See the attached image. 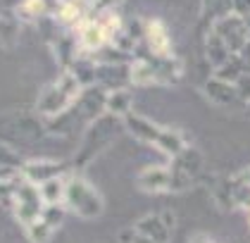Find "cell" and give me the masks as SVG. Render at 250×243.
<instances>
[{
    "instance_id": "1",
    "label": "cell",
    "mask_w": 250,
    "mask_h": 243,
    "mask_svg": "<svg viewBox=\"0 0 250 243\" xmlns=\"http://www.w3.org/2000/svg\"><path fill=\"white\" fill-rule=\"evenodd\" d=\"M122 122H124L126 131H129V133H134L138 141L155 146L157 150H162L165 155H169L172 160L188 148V143H186V138H184V133H181V131L167 129V127H157L155 122L146 119V117H141V114L129 112Z\"/></svg>"
},
{
    "instance_id": "6",
    "label": "cell",
    "mask_w": 250,
    "mask_h": 243,
    "mask_svg": "<svg viewBox=\"0 0 250 243\" xmlns=\"http://www.w3.org/2000/svg\"><path fill=\"white\" fill-rule=\"evenodd\" d=\"M115 124H117V117H112V114H100V117L93 119V124L83 133L81 148L77 150L74 169L86 167L100 150H105L112 143V138H115Z\"/></svg>"
},
{
    "instance_id": "22",
    "label": "cell",
    "mask_w": 250,
    "mask_h": 243,
    "mask_svg": "<svg viewBox=\"0 0 250 243\" xmlns=\"http://www.w3.org/2000/svg\"><path fill=\"white\" fill-rule=\"evenodd\" d=\"M45 12H48L45 0H21L20 5L15 7V15H17L21 22H39Z\"/></svg>"
},
{
    "instance_id": "29",
    "label": "cell",
    "mask_w": 250,
    "mask_h": 243,
    "mask_svg": "<svg viewBox=\"0 0 250 243\" xmlns=\"http://www.w3.org/2000/svg\"><path fill=\"white\" fill-rule=\"evenodd\" d=\"M188 243H214V241H212L210 236H205V234H195Z\"/></svg>"
},
{
    "instance_id": "4",
    "label": "cell",
    "mask_w": 250,
    "mask_h": 243,
    "mask_svg": "<svg viewBox=\"0 0 250 243\" xmlns=\"http://www.w3.org/2000/svg\"><path fill=\"white\" fill-rule=\"evenodd\" d=\"M62 205L69 212H74L83 220H93L100 217L105 210V200L98 193V188L93 184H88L83 177L79 174H69L67 177V186H64V200Z\"/></svg>"
},
{
    "instance_id": "7",
    "label": "cell",
    "mask_w": 250,
    "mask_h": 243,
    "mask_svg": "<svg viewBox=\"0 0 250 243\" xmlns=\"http://www.w3.org/2000/svg\"><path fill=\"white\" fill-rule=\"evenodd\" d=\"M212 34H217V36L222 38L233 55H241L243 48L250 43V34H248L246 19L238 17V15H233V12H229L227 17L217 19V22L212 24Z\"/></svg>"
},
{
    "instance_id": "33",
    "label": "cell",
    "mask_w": 250,
    "mask_h": 243,
    "mask_svg": "<svg viewBox=\"0 0 250 243\" xmlns=\"http://www.w3.org/2000/svg\"><path fill=\"white\" fill-rule=\"evenodd\" d=\"M62 2H72V0H60V5H62Z\"/></svg>"
},
{
    "instance_id": "12",
    "label": "cell",
    "mask_w": 250,
    "mask_h": 243,
    "mask_svg": "<svg viewBox=\"0 0 250 243\" xmlns=\"http://www.w3.org/2000/svg\"><path fill=\"white\" fill-rule=\"evenodd\" d=\"M77 41H79V48L86 50V53H100V50L110 43V38H107V34L103 31V26L98 24L96 17H88L81 26H79Z\"/></svg>"
},
{
    "instance_id": "17",
    "label": "cell",
    "mask_w": 250,
    "mask_h": 243,
    "mask_svg": "<svg viewBox=\"0 0 250 243\" xmlns=\"http://www.w3.org/2000/svg\"><path fill=\"white\" fill-rule=\"evenodd\" d=\"M21 34V19L15 12H0V48H15Z\"/></svg>"
},
{
    "instance_id": "28",
    "label": "cell",
    "mask_w": 250,
    "mask_h": 243,
    "mask_svg": "<svg viewBox=\"0 0 250 243\" xmlns=\"http://www.w3.org/2000/svg\"><path fill=\"white\" fill-rule=\"evenodd\" d=\"M15 177V169L7 167V165H0V181H5V179H12Z\"/></svg>"
},
{
    "instance_id": "5",
    "label": "cell",
    "mask_w": 250,
    "mask_h": 243,
    "mask_svg": "<svg viewBox=\"0 0 250 243\" xmlns=\"http://www.w3.org/2000/svg\"><path fill=\"white\" fill-rule=\"evenodd\" d=\"M198 179L179 172L176 167H148L136 179V186L146 193H184L195 186Z\"/></svg>"
},
{
    "instance_id": "23",
    "label": "cell",
    "mask_w": 250,
    "mask_h": 243,
    "mask_svg": "<svg viewBox=\"0 0 250 243\" xmlns=\"http://www.w3.org/2000/svg\"><path fill=\"white\" fill-rule=\"evenodd\" d=\"M20 186H21V181L17 177L0 181V207H10V210L15 207V198H17Z\"/></svg>"
},
{
    "instance_id": "19",
    "label": "cell",
    "mask_w": 250,
    "mask_h": 243,
    "mask_svg": "<svg viewBox=\"0 0 250 243\" xmlns=\"http://www.w3.org/2000/svg\"><path fill=\"white\" fill-rule=\"evenodd\" d=\"M172 167H176L179 172L188 174V177H193V179H198V174H200V169H203V155H200L195 148L188 146L181 155H176V157H174Z\"/></svg>"
},
{
    "instance_id": "9",
    "label": "cell",
    "mask_w": 250,
    "mask_h": 243,
    "mask_svg": "<svg viewBox=\"0 0 250 243\" xmlns=\"http://www.w3.org/2000/svg\"><path fill=\"white\" fill-rule=\"evenodd\" d=\"M176 226V217H174L172 210H162V212H150L146 217H141L136 222V231L148 236L155 243H169L172 239V231Z\"/></svg>"
},
{
    "instance_id": "20",
    "label": "cell",
    "mask_w": 250,
    "mask_h": 243,
    "mask_svg": "<svg viewBox=\"0 0 250 243\" xmlns=\"http://www.w3.org/2000/svg\"><path fill=\"white\" fill-rule=\"evenodd\" d=\"M69 72L79 79V84L83 86V88H88V86H93L98 79V62L96 60H88V57H81L79 55L74 60V65L69 67Z\"/></svg>"
},
{
    "instance_id": "2",
    "label": "cell",
    "mask_w": 250,
    "mask_h": 243,
    "mask_svg": "<svg viewBox=\"0 0 250 243\" xmlns=\"http://www.w3.org/2000/svg\"><path fill=\"white\" fill-rule=\"evenodd\" d=\"M81 91H83V86L79 84V79L69 69H64L45 91H41L39 100H36V112L41 117L55 119L77 103L81 98Z\"/></svg>"
},
{
    "instance_id": "15",
    "label": "cell",
    "mask_w": 250,
    "mask_h": 243,
    "mask_svg": "<svg viewBox=\"0 0 250 243\" xmlns=\"http://www.w3.org/2000/svg\"><path fill=\"white\" fill-rule=\"evenodd\" d=\"M50 48H53V55L60 62V67L69 69L74 65V60L79 57V41L74 36H58L50 41Z\"/></svg>"
},
{
    "instance_id": "3",
    "label": "cell",
    "mask_w": 250,
    "mask_h": 243,
    "mask_svg": "<svg viewBox=\"0 0 250 243\" xmlns=\"http://www.w3.org/2000/svg\"><path fill=\"white\" fill-rule=\"evenodd\" d=\"M184 74V62L179 57H141L129 65V81L136 86L176 84Z\"/></svg>"
},
{
    "instance_id": "30",
    "label": "cell",
    "mask_w": 250,
    "mask_h": 243,
    "mask_svg": "<svg viewBox=\"0 0 250 243\" xmlns=\"http://www.w3.org/2000/svg\"><path fill=\"white\" fill-rule=\"evenodd\" d=\"M131 243H155V241H150L148 236H143V234H138V231H136V236H134V241Z\"/></svg>"
},
{
    "instance_id": "31",
    "label": "cell",
    "mask_w": 250,
    "mask_h": 243,
    "mask_svg": "<svg viewBox=\"0 0 250 243\" xmlns=\"http://www.w3.org/2000/svg\"><path fill=\"white\" fill-rule=\"evenodd\" d=\"M238 179H241V181H246V184H250V169H246V172H243Z\"/></svg>"
},
{
    "instance_id": "10",
    "label": "cell",
    "mask_w": 250,
    "mask_h": 243,
    "mask_svg": "<svg viewBox=\"0 0 250 243\" xmlns=\"http://www.w3.org/2000/svg\"><path fill=\"white\" fill-rule=\"evenodd\" d=\"M64 169L67 167L55 160H29L20 167V177L34 186H43L45 181H50L55 177H64Z\"/></svg>"
},
{
    "instance_id": "8",
    "label": "cell",
    "mask_w": 250,
    "mask_h": 243,
    "mask_svg": "<svg viewBox=\"0 0 250 243\" xmlns=\"http://www.w3.org/2000/svg\"><path fill=\"white\" fill-rule=\"evenodd\" d=\"M43 210H45V203L41 198V188L29 184V181H21L20 191H17V198H15V207H12V212L20 220V224L24 229L29 224H34L36 220H41Z\"/></svg>"
},
{
    "instance_id": "14",
    "label": "cell",
    "mask_w": 250,
    "mask_h": 243,
    "mask_svg": "<svg viewBox=\"0 0 250 243\" xmlns=\"http://www.w3.org/2000/svg\"><path fill=\"white\" fill-rule=\"evenodd\" d=\"M86 19H88V5H83L81 0L62 2L55 12V22L60 26H69V29H79Z\"/></svg>"
},
{
    "instance_id": "16",
    "label": "cell",
    "mask_w": 250,
    "mask_h": 243,
    "mask_svg": "<svg viewBox=\"0 0 250 243\" xmlns=\"http://www.w3.org/2000/svg\"><path fill=\"white\" fill-rule=\"evenodd\" d=\"M131 105H134V95L126 88H112L105 95V112L117 117V119H124L131 112Z\"/></svg>"
},
{
    "instance_id": "13",
    "label": "cell",
    "mask_w": 250,
    "mask_h": 243,
    "mask_svg": "<svg viewBox=\"0 0 250 243\" xmlns=\"http://www.w3.org/2000/svg\"><path fill=\"white\" fill-rule=\"evenodd\" d=\"M203 93L210 98V103L222 105V108H233V105L243 103V100H241V95H238L236 84L222 81V79H217V76H212L210 81L203 86Z\"/></svg>"
},
{
    "instance_id": "26",
    "label": "cell",
    "mask_w": 250,
    "mask_h": 243,
    "mask_svg": "<svg viewBox=\"0 0 250 243\" xmlns=\"http://www.w3.org/2000/svg\"><path fill=\"white\" fill-rule=\"evenodd\" d=\"M236 88H238L241 100H243V103H248V100H250V72H246V74L236 81Z\"/></svg>"
},
{
    "instance_id": "25",
    "label": "cell",
    "mask_w": 250,
    "mask_h": 243,
    "mask_svg": "<svg viewBox=\"0 0 250 243\" xmlns=\"http://www.w3.org/2000/svg\"><path fill=\"white\" fill-rule=\"evenodd\" d=\"M64 210H67L64 205H45L43 215H41V220L48 222L53 229H58V226L62 224V220H64Z\"/></svg>"
},
{
    "instance_id": "34",
    "label": "cell",
    "mask_w": 250,
    "mask_h": 243,
    "mask_svg": "<svg viewBox=\"0 0 250 243\" xmlns=\"http://www.w3.org/2000/svg\"><path fill=\"white\" fill-rule=\"evenodd\" d=\"M248 224H250V210H248Z\"/></svg>"
},
{
    "instance_id": "27",
    "label": "cell",
    "mask_w": 250,
    "mask_h": 243,
    "mask_svg": "<svg viewBox=\"0 0 250 243\" xmlns=\"http://www.w3.org/2000/svg\"><path fill=\"white\" fill-rule=\"evenodd\" d=\"M231 12L238 17H250V0H231Z\"/></svg>"
},
{
    "instance_id": "11",
    "label": "cell",
    "mask_w": 250,
    "mask_h": 243,
    "mask_svg": "<svg viewBox=\"0 0 250 243\" xmlns=\"http://www.w3.org/2000/svg\"><path fill=\"white\" fill-rule=\"evenodd\" d=\"M143 41L155 57H172V38L162 19H146L143 22Z\"/></svg>"
},
{
    "instance_id": "24",
    "label": "cell",
    "mask_w": 250,
    "mask_h": 243,
    "mask_svg": "<svg viewBox=\"0 0 250 243\" xmlns=\"http://www.w3.org/2000/svg\"><path fill=\"white\" fill-rule=\"evenodd\" d=\"M53 226L48 224V222H43V220H36L34 224L26 226V239L31 243H48L50 241V236H53Z\"/></svg>"
},
{
    "instance_id": "21",
    "label": "cell",
    "mask_w": 250,
    "mask_h": 243,
    "mask_svg": "<svg viewBox=\"0 0 250 243\" xmlns=\"http://www.w3.org/2000/svg\"><path fill=\"white\" fill-rule=\"evenodd\" d=\"M64 186H67V177H55L50 181H45L41 188V198L45 205H62L64 200Z\"/></svg>"
},
{
    "instance_id": "18",
    "label": "cell",
    "mask_w": 250,
    "mask_h": 243,
    "mask_svg": "<svg viewBox=\"0 0 250 243\" xmlns=\"http://www.w3.org/2000/svg\"><path fill=\"white\" fill-rule=\"evenodd\" d=\"M205 53H208V60L214 65V69H219L222 65H227L231 57H233V53L227 48V43L217 34H212V31H210V36H208V41H205Z\"/></svg>"
},
{
    "instance_id": "32",
    "label": "cell",
    "mask_w": 250,
    "mask_h": 243,
    "mask_svg": "<svg viewBox=\"0 0 250 243\" xmlns=\"http://www.w3.org/2000/svg\"><path fill=\"white\" fill-rule=\"evenodd\" d=\"M81 2H83V5H88V7H93V5H100L103 0H81Z\"/></svg>"
}]
</instances>
